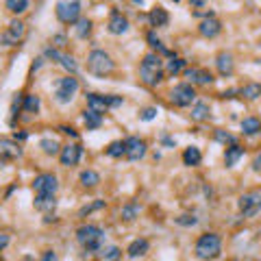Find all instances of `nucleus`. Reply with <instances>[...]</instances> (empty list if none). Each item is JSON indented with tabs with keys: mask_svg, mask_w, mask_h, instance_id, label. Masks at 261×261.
I'll return each mask as SVG.
<instances>
[{
	"mask_svg": "<svg viewBox=\"0 0 261 261\" xmlns=\"http://www.w3.org/2000/svg\"><path fill=\"white\" fill-rule=\"evenodd\" d=\"M140 76L146 85H157L164 79V70H161V59L157 52H148L142 63H140Z\"/></svg>",
	"mask_w": 261,
	"mask_h": 261,
	"instance_id": "7ed1b4c3",
	"label": "nucleus"
},
{
	"mask_svg": "<svg viewBox=\"0 0 261 261\" xmlns=\"http://www.w3.org/2000/svg\"><path fill=\"white\" fill-rule=\"evenodd\" d=\"M98 209H105V201H94V203H89V205H85V207H81L79 209V216L83 218V216H89V213H94V211H98Z\"/></svg>",
	"mask_w": 261,
	"mask_h": 261,
	"instance_id": "c9c22d12",
	"label": "nucleus"
},
{
	"mask_svg": "<svg viewBox=\"0 0 261 261\" xmlns=\"http://www.w3.org/2000/svg\"><path fill=\"white\" fill-rule=\"evenodd\" d=\"M183 76H185L189 83H196V85H209V83H213V74L209 70H203V68H191V70H185Z\"/></svg>",
	"mask_w": 261,
	"mask_h": 261,
	"instance_id": "ddd939ff",
	"label": "nucleus"
},
{
	"mask_svg": "<svg viewBox=\"0 0 261 261\" xmlns=\"http://www.w3.org/2000/svg\"><path fill=\"white\" fill-rule=\"evenodd\" d=\"M237 207H240L242 216H246V218L257 216V213L261 211V194H259V191H250V194L240 196Z\"/></svg>",
	"mask_w": 261,
	"mask_h": 261,
	"instance_id": "6e6552de",
	"label": "nucleus"
},
{
	"mask_svg": "<svg viewBox=\"0 0 261 261\" xmlns=\"http://www.w3.org/2000/svg\"><path fill=\"white\" fill-rule=\"evenodd\" d=\"M242 133L244 135H257V133H261V120L259 118H244L242 120Z\"/></svg>",
	"mask_w": 261,
	"mask_h": 261,
	"instance_id": "b1692460",
	"label": "nucleus"
},
{
	"mask_svg": "<svg viewBox=\"0 0 261 261\" xmlns=\"http://www.w3.org/2000/svg\"><path fill=\"white\" fill-rule=\"evenodd\" d=\"M76 240H79V244L85 250L96 252V250H101L103 242H105V231L96 224H83L76 229Z\"/></svg>",
	"mask_w": 261,
	"mask_h": 261,
	"instance_id": "f03ea898",
	"label": "nucleus"
},
{
	"mask_svg": "<svg viewBox=\"0 0 261 261\" xmlns=\"http://www.w3.org/2000/svg\"><path fill=\"white\" fill-rule=\"evenodd\" d=\"M40 148L46 152V155H57V152H61V146L57 140H42Z\"/></svg>",
	"mask_w": 261,
	"mask_h": 261,
	"instance_id": "2f4dec72",
	"label": "nucleus"
},
{
	"mask_svg": "<svg viewBox=\"0 0 261 261\" xmlns=\"http://www.w3.org/2000/svg\"><path fill=\"white\" fill-rule=\"evenodd\" d=\"M148 22H150V26L161 28V26H168V22H170V15H168V11L164 9V7H155V9L148 13Z\"/></svg>",
	"mask_w": 261,
	"mask_h": 261,
	"instance_id": "f3484780",
	"label": "nucleus"
},
{
	"mask_svg": "<svg viewBox=\"0 0 261 261\" xmlns=\"http://www.w3.org/2000/svg\"><path fill=\"white\" fill-rule=\"evenodd\" d=\"M59 63L63 66L68 72H72V76H74V72H76V70H79V66H76L74 57H70V55H63V52H61V59H59Z\"/></svg>",
	"mask_w": 261,
	"mask_h": 261,
	"instance_id": "e433bc0d",
	"label": "nucleus"
},
{
	"mask_svg": "<svg viewBox=\"0 0 261 261\" xmlns=\"http://www.w3.org/2000/svg\"><path fill=\"white\" fill-rule=\"evenodd\" d=\"M216 66H218V70L220 74H233V55L231 52H220V55L216 57Z\"/></svg>",
	"mask_w": 261,
	"mask_h": 261,
	"instance_id": "aec40b11",
	"label": "nucleus"
},
{
	"mask_svg": "<svg viewBox=\"0 0 261 261\" xmlns=\"http://www.w3.org/2000/svg\"><path fill=\"white\" fill-rule=\"evenodd\" d=\"M83 122H85L87 130H94V128H101L103 116L101 113H96V111H91V109H87V111H83Z\"/></svg>",
	"mask_w": 261,
	"mask_h": 261,
	"instance_id": "4be33fe9",
	"label": "nucleus"
},
{
	"mask_svg": "<svg viewBox=\"0 0 261 261\" xmlns=\"http://www.w3.org/2000/svg\"><path fill=\"white\" fill-rule=\"evenodd\" d=\"M252 170H255V172H261V152H259L255 159H252Z\"/></svg>",
	"mask_w": 261,
	"mask_h": 261,
	"instance_id": "49530a36",
	"label": "nucleus"
},
{
	"mask_svg": "<svg viewBox=\"0 0 261 261\" xmlns=\"http://www.w3.org/2000/svg\"><path fill=\"white\" fill-rule=\"evenodd\" d=\"M22 155V148L13 140H0V157L3 159H18Z\"/></svg>",
	"mask_w": 261,
	"mask_h": 261,
	"instance_id": "dca6fc26",
	"label": "nucleus"
},
{
	"mask_svg": "<svg viewBox=\"0 0 261 261\" xmlns=\"http://www.w3.org/2000/svg\"><path fill=\"white\" fill-rule=\"evenodd\" d=\"M220 30H222V24H220V20L218 18H205L201 24H198V33H201L203 37H216V35H220Z\"/></svg>",
	"mask_w": 261,
	"mask_h": 261,
	"instance_id": "4468645a",
	"label": "nucleus"
},
{
	"mask_svg": "<svg viewBox=\"0 0 261 261\" xmlns=\"http://www.w3.org/2000/svg\"><path fill=\"white\" fill-rule=\"evenodd\" d=\"M89 33H91V20H87V18H79V22H76V35H79L81 40H85Z\"/></svg>",
	"mask_w": 261,
	"mask_h": 261,
	"instance_id": "7c9ffc66",
	"label": "nucleus"
},
{
	"mask_svg": "<svg viewBox=\"0 0 261 261\" xmlns=\"http://www.w3.org/2000/svg\"><path fill=\"white\" fill-rule=\"evenodd\" d=\"M124 146H126L124 157L130 161H140L146 155V142L140 140V137H128V140H124Z\"/></svg>",
	"mask_w": 261,
	"mask_h": 261,
	"instance_id": "f8f14e48",
	"label": "nucleus"
},
{
	"mask_svg": "<svg viewBox=\"0 0 261 261\" xmlns=\"http://www.w3.org/2000/svg\"><path fill=\"white\" fill-rule=\"evenodd\" d=\"M52 42H55L57 48H63V46H66V35H55V40H52Z\"/></svg>",
	"mask_w": 261,
	"mask_h": 261,
	"instance_id": "a18cd8bd",
	"label": "nucleus"
},
{
	"mask_svg": "<svg viewBox=\"0 0 261 261\" xmlns=\"http://www.w3.org/2000/svg\"><path fill=\"white\" fill-rule=\"evenodd\" d=\"M213 137H216L218 142H222V144H231V146H235V137H233L231 133H226V130H222V128H218L216 133H213Z\"/></svg>",
	"mask_w": 261,
	"mask_h": 261,
	"instance_id": "ea45409f",
	"label": "nucleus"
},
{
	"mask_svg": "<svg viewBox=\"0 0 261 261\" xmlns=\"http://www.w3.org/2000/svg\"><path fill=\"white\" fill-rule=\"evenodd\" d=\"M242 155H244V148L242 146H231V148H226V152H224V164H226V168H233L237 161L242 159Z\"/></svg>",
	"mask_w": 261,
	"mask_h": 261,
	"instance_id": "5701e85b",
	"label": "nucleus"
},
{
	"mask_svg": "<svg viewBox=\"0 0 261 261\" xmlns=\"http://www.w3.org/2000/svg\"><path fill=\"white\" fill-rule=\"evenodd\" d=\"M107 155L113 157V159L124 157V155H126V146H124V142H111V144H109V148H107Z\"/></svg>",
	"mask_w": 261,
	"mask_h": 261,
	"instance_id": "c85d7f7f",
	"label": "nucleus"
},
{
	"mask_svg": "<svg viewBox=\"0 0 261 261\" xmlns=\"http://www.w3.org/2000/svg\"><path fill=\"white\" fill-rule=\"evenodd\" d=\"M148 248H150V244H148V240H135V242H130L128 244V248H126V252H128V257L130 259H137V257H144L146 252H148Z\"/></svg>",
	"mask_w": 261,
	"mask_h": 261,
	"instance_id": "6ab92c4d",
	"label": "nucleus"
},
{
	"mask_svg": "<svg viewBox=\"0 0 261 261\" xmlns=\"http://www.w3.org/2000/svg\"><path fill=\"white\" fill-rule=\"evenodd\" d=\"M107 28H109V33H113V35H122V33H126V30H128V20H126L122 13L113 11V15L109 18V24H107Z\"/></svg>",
	"mask_w": 261,
	"mask_h": 261,
	"instance_id": "2eb2a0df",
	"label": "nucleus"
},
{
	"mask_svg": "<svg viewBox=\"0 0 261 261\" xmlns=\"http://www.w3.org/2000/svg\"><path fill=\"white\" fill-rule=\"evenodd\" d=\"M7 244H9V235H5V233H0V250H3Z\"/></svg>",
	"mask_w": 261,
	"mask_h": 261,
	"instance_id": "de8ad7c7",
	"label": "nucleus"
},
{
	"mask_svg": "<svg viewBox=\"0 0 261 261\" xmlns=\"http://www.w3.org/2000/svg\"><path fill=\"white\" fill-rule=\"evenodd\" d=\"M113 68H116V63H113V59L107 55L105 50H91L89 57H87V70L91 74L96 76H107L113 72Z\"/></svg>",
	"mask_w": 261,
	"mask_h": 261,
	"instance_id": "20e7f679",
	"label": "nucleus"
},
{
	"mask_svg": "<svg viewBox=\"0 0 261 261\" xmlns=\"http://www.w3.org/2000/svg\"><path fill=\"white\" fill-rule=\"evenodd\" d=\"M137 211H140V207H137L135 203H128L126 207H122V218H124L126 222H130V220H135Z\"/></svg>",
	"mask_w": 261,
	"mask_h": 261,
	"instance_id": "4c0bfd02",
	"label": "nucleus"
},
{
	"mask_svg": "<svg viewBox=\"0 0 261 261\" xmlns=\"http://www.w3.org/2000/svg\"><path fill=\"white\" fill-rule=\"evenodd\" d=\"M98 255H101L103 261H118L122 257V250L118 246H109V248H103Z\"/></svg>",
	"mask_w": 261,
	"mask_h": 261,
	"instance_id": "c756f323",
	"label": "nucleus"
},
{
	"mask_svg": "<svg viewBox=\"0 0 261 261\" xmlns=\"http://www.w3.org/2000/svg\"><path fill=\"white\" fill-rule=\"evenodd\" d=\"M24 111L26 113H37L40 111V96H35V94L24 96Z\"/></svg>",
	"mask_w": 261,
	"mask_h": 261,
	"instance_id": "473e14b6",
	"label": "nucleus"
},
{
	"mask_svg": "<svg viewBox=\"0 0 261 261\" xmlns=\"http://www.w3.org/2000/svg\"><path fill=\"white\" fill-rule=\"evenodd\" d=\"M201 148L198 146H189V148H185V152H183V164L185 166H198L201 164Z\"/></svg>",
	"mask_w": 261,
	"mask_h": 261,
	"instance_id": "412c9836",
	"label": "nucleus"
},
{
	"mask_svg": "<svg viewBox=\"0 0 261 261\" xmlns=\"http://www.w3.org/2000/svg\"><path fill=\"white\" fill-rule=\"evenodd\" d=\"M87 107L91 111H96V113H103L109 109V103H107V96H101V94H87Z\"/></svg>",
	"mask_w": 261,
	"mask_h": 261,
	"instance_id": "a211bd4d",
	"label": "nucleus"
},
{
	"mask_svg": "<svg viewBox=\"0 0 261 261\" xmlns=\"http://www.w3.org/2000/svg\"><path fill=\"white\" fill-rule=\"evenodd\" d=\"M98 183H101V176H98V172H94V170H83L81 172V185L83 187H96Z\"/></svg>",
	"mask_w": 261,
	"mask_h": 261,
	"instance_id": "cd10ccee",
	"label": "nucleus"
},
{
	"mask_svg": "<svg viewBox=\"0 0 261 261\" xmlns=\"http://www.w3.org/2000/svg\"><path fill=\"white\" fill-rule=\"evenodd\" d=\"M24 33H26V24H24V22L13 20L11 24L5 28V33L0 35V44H3V46H15V44L22 42Z\"/></svg>",
	"mask_w": 261,
	"mask_h": 261,
	"instance_id": "1a4fd4ad",
	"label": "nucleus"
},
{
	"mask_svg": "<svg viewBox=\"0 0 261 261\" xmlns=\"http://www.w3.org/2000/svg\"><path fill=\"white\" fill-rule=\"evenodd\" d=\"M57 187H59V183L55 174H40L33 181V189L37 196H55Z\"/></svg>",
	"mask_w": 261,
	"mask_h": 261,
	"instance_id": "9d476101",
	"label": "nucleus"
},
{
	"mask_svg": "<svg viewBox=\"0 0 261 261\" xmlns=\"http://www.w3.org/2000/svg\"><path fill=\"white\" fill-rule=\"evenodd\" d=\"M211 116V109H209V105H207V103H196L194 105V109H191V118H194L196 122H205L207 118H209Z\"/></svg>",
	"mask_w": 261,
	"mask_h": 261,
	"instance_id": "393cba45",
	"label": "nucleus"
},
{
	"mask_svg": "<svg viewBox=\"0 0 261 261\" xmlns=\"http://www.w3.org/2000/svg\"><path fill=\"white\" fill-rule=\"evenodd\" d=\"M107 103H109V109H111V107H120L124 103V98L122 96H107Z\"/></svg>",
	"mask_w": 261,
	"mask_h": 261,
	"instance_id": "79ce46f5",
	"label": "nucleus"
},
{
	"mask_svg": "<svg viewBox=\"0 0 261 261\" xmlns=\"http://www.w3.org/2000/svg\"><path fill=\"white\" fill-rule=\"evenodd\" d=\"M3 166H5V159H3V157H0V168H3Z\"/></svg>",
	"mask_w": 261,
	"mask_h": 261,
	"instance_id": "8fccbe9b",
	"label": "nucleus"
},
{
	"mask_svg": "<svg viewBox=\"0 0 261 261\" xmlns=\"http://www.w3.org/2000/svg\"><path fill=\"white\" fill-rule=\"evenodd\" d=\"M196 257L203 259V261H211V259H218L220 252H222V240L218 233H205L196 240Z\"/></svg>",
	"mask_w": 261,
	"mask_h": 261,
	"instance_id": "f257e3e1",
	"label": "nucleus"
},
{
	"mask_svg": "<svg viewBox=\"0 0 261 261\" xmlns=\"http://www.w3.org/2000/svg\"><path fill=\"white\" fill-rule=\"evenodd\" d=\"M170 101L174 107H189L196 101V91L189 83H181V85H174L170 91Z\"/></svg>",
	"mask_w": 261,
	"mask_h": 261,
	"instance_id": "0eeeda50",
	"label": "nucleus"
},
{
	"mask_svg": "<svg viewBox=\"0 0 261 261\" xmlns=\"http://www.w3.org/2000/svg\"><path fill=\"white\" fill-rule=\"evenodd\" d=\"M157 116V109H155V107H146V109L140 113V118L144 120V122H148V120H152V118H155Z\"/></svg>",
	"mask_w": 261,
	"mask_h": 261,
	"instance_id": "a19ab883",
	"label": "nucleus"
},
{
	"mask_svg": "<svg viewBox=\"0 0 261 261\" xmlns=\"http://www.w3.org/2000/svg\"><path fill=\"white\" fill-rule=\"evenodd\" d=\"M35 207L40 211H52L57 207L55 196H35Z\"/></svg>",
	"mask_w": 261,
	"mask_h": 261,
	"instance_id": "bb28decb",
	"label": "nucleus"
},
{
	"mask_svg": "<svg viewBox=\"0 0 261 261\" xmlns=\"http://www.w3.org/2000/svg\"><path fill=\"white\" fill-rule=\"evenodd\" d=\"M176 222H179V224H185V226H187V224H191V226H194L198 220H196L194 216H181V218H176Z\"/></svg>",
	"mask_w": 261,
	"mask_h": 261,
	"instance_id": "37998d69",
	"label": "nucleus"
},
{
	"mask_svg": "<svg viewBox=\"0 0 261 261\" xmlns=\"http://www.w3.org/2000/svg\"><path fill=\"white\" fill-rule=\"evenodd\" d=\"M81 155H83L81 144H68V146H63V148H61V152H59L61 166H63V168L76 166V164L81 161Z\"/></svg>",
	"mask_w": 261,
	"mask_h": 261,
	"instance_id": "9b49d317",
	"label": "nucleus"
},
{
	"mask_svg": "<svg viewBox=\"0 0 261 261\" xmlns=\"http://www.w3.org/2000/svg\"><path fill=\"white\" fill-rule=\"evenodd\" d=\"M76 91H79V81H76L72 74H68L63 79H59L57 89H55V98H57V103L68 105L74 98Z\"/></svg>",
	"mask_w": 261,
	"mask_h": 261,
	"instance_id": "39448f33",
	"label": "nucleus"
},
{
	"mask_svg": "<svg viewBox=\"0 0 261 261\" xmlns=\"http://www.w3.org/2000/svg\"><path fill=\"white\" fill-rule=\"evenodd\" d=\"M148 44H150V48H155V50H159V52H164V55H170V50H168L166 46L161 44L159 37H155V33H152V30L148 33Z\"/></svg>",
	"mask_w": 261,
	"mask_h": 261,
	"instance_id": "58836bf2",
	"label": "nucleus"
},
{
	"mask_svg": "<svg viewBox=\"0 0 261 261\" xmlns=\"http://www.w3.org/2000/svg\"><path fill=\"white\" fill-rule=\"evenodd\" d=\"M183 68H185V61H183V59H179V57H174V59H170V61H168V66H166V72L168 74H179L181 70H183Z\"/></svg>",
	"mask_w": 261,
	"mask_h": 261,
	"instance_id": "72a5a7b5",
	"label": "nucleus"
},
{
	"mask_svg": "<svg viewBox=\"0 0 261 261\" xmlns=\"http://www.w3.org/2000/svg\"><path fill=\"white\" fill-rule=\"evenodd\" d=\"M7 9L11 13H24L28 9V3L26 0H7Z\"/></svg>",
	"mask_w": 261,
	"mask_h": 261,
	"instance_id": "f704fd0d",
	"label": "nucleus"
},
{
	"mask_svg": "<svg viewBox=\"0 0 261 261\" xmlns=\"http://www.w3.org/2000/svg\"><path fill=\"white\" fill-rule=\"evenodd\" d=\"M40 261H57V255H55V252H52V250H46L44 255H42V259H40Z\"/></svg>",
	"mask_w": 261,
	"mask_h": 261,
	"instance_id": "c03bdc74",
	"label": "nucleus"
},
{
	"mask_svg": "<svg viewBox=\"0 0 261 261\" xmlns=\"http://www.w3.org/2000/svg\"><path fill=\"white\" fill-rule=\"evenodd\" d=\"M240 94L246 98V101H257V98L261 96V85L259 83H248V85H244L240 89Z\"/></svg>",
	"mask_w": 261,
	"mask_h": 261,
	"instance_id": "a878e982",
	"label": "nucleus"
},
{
	"mask_svg": "<svg viewBox=\"0 0 261 261\" xmlns=\"http://www.w3.org/2000/svg\"><path fill=\"white\" fill-rule=\"evenodd\" d=\"M57 18L59 22H63V24H74V22H79V15H81V3H76V0H63V3H57Z\"/></svg>",
	"mask_w": 261,
	"mask_h": 261,
	"instance_id": "423d86ee",
	"label": "nucleus"
},
{
	"mask_svg": "<svg viewBox=\"0 0 261 261\" xmlns=\"http://www.w3.org/2000/svg\"><path fill=\"white\" fill-rule=\"evenodd\" d=\"M164 144H166V146H174V142L170 140V137H164Z\"/></svg>",
	"mask_w": 261,
	"mask_h": 261,
	"instance_id": "09e8293b",
	"label": "nucleus"
}]
</instances>
